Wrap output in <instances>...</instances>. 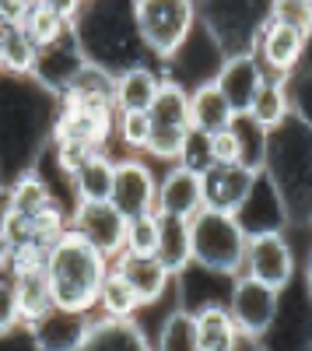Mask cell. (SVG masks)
<instances>
[{
	"label": "cell",
	"mask_w": 312,
	"mask_h": 351,
	"mask_svg": "<svg viewBox=\"0 0 312 351\" xmlns=\"http://www.w3.org/2000/svg\"><path fill=\"white\" fill-rule=\"evenodd\" d=\"M70 28L88 64H99L112 74L148 64V46L133 21V0H84Z\"/></svg>",
	"instance_id": "cell-1"
},
{
	"label": "cell",
	"mask_w": 312,
	"mask_h": 351,
	"mask_svg": "<svg viewBox=\"0 0 312 351\" xmlns=\"http://www.w3.org/2000/svg\"><path fill=\"white\" fill-rule=\"evenodd\" d=\"M109 256L95 250L88 239L74 232L70 225L46 253V281L53 291L56 309H74V313H95L99 309V288L109 271Z\"/></svg>",
	"instance_id": "cell-2"
},
{
	"label": "cell",
	"mask_w": 312,
	"mask_h": 351,
	"mask_svg": "<svg viewBox=\"0 0 312 351\" xmlns=\"http://www.w3.org/2000/svg\"><path fill=\"white\" fill-rule=\"evenodd\" d=\"M263 176L277 190L288 211V221L309 218L312 208V127L291 112L281 127L267 134Z\"/></svg>",
	"instance_id": "cell-3"
},
{
	"label": "cell",
	"mask_w": 312,
	"mask_h": 351,
	"mask_svg": "<svg viewBox=\"0 0 312 351\" xmlns=\"http://www.w3.org/2000/svg\"><path fill=\"white\" fill-rule=\"evenodd\" d=\"M190 243H193V267L218 274V278L242 274L249 232L235 215L200 208L190 218Z\"/></svg>",
	"instance_id": "cell-4"
},
{
	"label": "cell",
	"mask_w": 312,
	"mask_h": 351,
	"mask_svg": "<svg viewBox=\"0 0 312 351\" xmlns=\"http://www.w3.org/2000/svg\"><path fill=\"white\" fill-rule=\"evenodd\" d=\"M133 21L148 53L168 64L200 25L196 0H133Z\"/></svg>",
	"instance_id": "cell-5"
},
{
	"label": "cell",
	"mask_w": 312,
	"mask_h": 351,
	"mask_svg": "<svg viewBox=\"0 0 312 351\" xmlns=\"http://www.w3.org/2000/svg\"><path fill=\"white\" fill-rule=\"evenodd\" d=\"M196 4H200V25L224 56L252 53L263 25L270 21V0H196Z\"/></svg>",
	"instance_id": "cell-6"
},
{
	"label": "cell",
	"mask_w": 312,
	"mask_h": 351,
	"mask_svg": "<svg viewBox=\"0 0 312 351\" xmlns=\"http://www.w3.org/2000/svg\"><path fill=\"white\" fill-rule=\"evenodd\" d=\"M242 274H249L252 281H260L274 291H288L295 281V250L285 239V232L281 228L249 232Z\"/></svg>",
	"instance_id": "cell-7"
},
{
	"label": "cell",
	"mask_w": 312,
	"mask_h": 351,
	"mask_svg": "<svg viewBox=\"0 0 312 351\" xmlns=\"http://www.w3.org/2000/svg\"><path fill=\"white\" fill-rule=\"evenodd\" d=\"M281 295H285V291H274L260 281H252L249 274H235L232 285H229V295H224V306H229L239 330H249V334L263 337L277 319Z\"/></svg>",
	"instance_id": "cell-8"
},
{
	"label": "cell",
	"mask_w": 312,
	"mask_h": 351,
	"mask_svg": "<svg viewBox=\"0 0 312 351\" xmlns=\"http://www.w3.org/2000/svg\"><path fill=\"white\" fill-rule=\"evenodd\" d=\"M74 232H81L95 250H102L109 260L120 256L127 246V215L112 200H77L67 218Z\"/></svg>",
	"instance_id": "cell-9"
},
{
	"label": "cell",
	"mask_w": 312,
	"mask_h": 351,
	"mask_svg": "<svg viewBox=\"0 0 312 351\" xmlns=\"http://www.w3.org/2000/svg\"><path fill=\"white\" fill-rule=\"evenodd\" d=\"M109 200L127 215H151L158 211V176L140 155H123L116 158V172H112V193Z\"/></svg>",
	"instance_id": "cell-10"
},
{
	"label": "cell",
	"mask_w": 312,
	"mask_h": 351,
	"mask_svg": "<svg viewBox=\"0 0 312 351\" xmlns=\"http://www.w3.org/2000/svg\"><path fill=\"white\" fill-rule=\"evenodd\" d=\"M204 176V208H214V211H229V215H239L246 208V200L257 190L263 169H252L246 162H235V165H207L200 169Z\"/></svg>",
	"instance_id": "cell-11"
},
{
	"label": "cell",
	"mask_w": 312,
	"mask_h": 351,
	"mask_svg": "<svg viewBox=\"0 0 312 351\" xmlns=\"http://www.w3.org/2000/svg\"><path fill=\"white\" fill-rule=\"evenodd\" d=\"M309 32H298V28H285L277 21H267L263 32L257 39V60L263 64L267 74H281V77H291L295 71H302V60L309 56Z\"/></svg>",
	"instance_id": "cell-12"
},
{
	"label": "cell",
	"mask_w": 312,
	"mask_h": 351,
	"mask_svg": "<svg viewBox=\"0 0 312 351\" xmlns=\"http://www.w3.org/2000/svg\"><path fill=\"white\" fill-rule=\"evenodd\" d=\"M88 64V56L81 53V43H77V36H74V28L67 36H60L56 43H49V46H42L39 49V60H36V71H32V77L46 88L49 95H56L60 99L67 88H70V81L81 74V67Z\"/></svg>",
	"instance_id": "cell-13"
},
{
	"label": "cell",
	"mask_w": 312,
	"mask_h": 351,
	"mask_svg": "<svg viewBox=\"0 0 312 351\" xmlns=\"http://www.w3.org/2000/svg\"><path fill=\"white\" fill-rule=\"evenodd\" d=\"M204 208V176L186 162L168 165V172L158 180V215L172 218H193Z\"/></svg>",
	"instance_id": "cell-14"
},
{
	"label": "cell",
	"mask_w": 312,
	"mask_h": 351,
	"mask_svg": "<svg viewBox=\"0 0 312 351\" xmlns=\"http://www.w3.org/2000/svg\"><path fill=\"white\" fill-rule=\"evenodd\" d=\"M267 71L263 64L257 60V53H232V56H224L218 74H214V84L224 92V99L232 102V109L242 116L252 102V95L260 92V84H263Z\"/></svg>",
	"instance_id": "cell-15"
},
{
	"label": "cell",
	"mask_w": 312,
	"mask_h": 351,
	"mask_svg": "<svg viewBox=\"0 0 312 351\" xmlns=\"http://www.w3.org/2000/svg\"><path fill=\"white\" fill-rule=\"evenodd\" d=\"M77 351H155L151 337L137 319H116V316H92L88 334H84Z\"/></svg>",
	"instance_id": "cell-16"
},
{
	"label": "cell",
	"mask_w": 312,
	"mask_h": 351,
	"mask_svg": "<svg viewBox=\"0 0 312 351\" xmlns=\"http://www.w3.org/2000/svg\"><path fill=\"white\" fill-rule=\"evenodd\" d=\"M95 313H74V309H49L46 316H39L32 327V337L42 351H77L84 334H88Z\"/></svg>",
	"instance_id": "cell-17"
},
{
	"label": "cell",
	"mask_w": 312,
	"mask_h": 351,
	"mask_svg": "<svg viewBox=\"0 0 312 351\" xmlns=\"http://www.w3.org/2000/svg\"><path fill=\"white\" fill-rule=\"evenodd\" d=\"M112 267L130 281L140 306H155L168 291V285H172V274L165 271V263L158 256H140V253H127L123 250L120 256H112Z\"/></svg>",
	"instance_id": "cell-18"
},
{
	"label": "cell",
	"mask_w": 312,
	"mask_h": 351,
	"mask_svg": "<svg viewBox=\"0 0 312 351\" xmlns=\"http://www.w3.org/2000/svg\"><path fill=\"white\" fill-rule=\"evenodd\" d=\"M161 74L151 64H133L112 77V102L116 112H148L158 95Z\"/></svg>",
	"instance_id": "cell-19"
},
{
	"label": "cell",
	"mask_w": 312,
	"mask_h": 351,
	"mask_svg": "<svg viewBox=\"0 0 312 351\" xmlns=\"http://www.w3.org/2000/svg\"><path fill=\"white\" fill-rule=\"evenodd\" d=\"M235 109L232 102L224 99V92L214 84V81H204V84H196L190 88V123H193V134H218L224 127H232L235 123Z\"/></svg>",
	"instance_id": "cell-20"
},
{
	"label": "cell",
	"mask_w": 312,
	"mask_h": 351,
	"mask_svg": "<svg viewBox=\"0 0 312 351\" xmlns=\"http://www.w3.org/2000/svg\"><path fill=\"white\" fill-rule=\"evenodd\" d=\"M246 116L252 123H257L260 130H274L281 127L291 116V77H281V74H267L263 84H260V92L252 95Z\"/></svg>",
	"instance_id": "cell-21"
},
{
	"label": "cell",
	"mask_w": 312,
	"mask_h": 351,
	"mask_svg": "<svg viewBox=\"0 0 312 351\" xmlns=\"http://www.w3.org/2000/svg\"><path fill=\"white\" fill-rule=\"evenodd\" d=\"M155 256L165 263V271L179 278L193 267V243H190V221L172 218V215H158V250Z\"/></svg>",
	"instance_id": "cell-22"
},
{
	"label": "cell",
	"mask_w": 312,
	"mask_h": 351,
	"mask_svg": "<svg viewBox=\"0 0 312 351\" xmlns=\"http://www.w3.org/2000/svg\"><path fill=\"white\" fill-rule=\"evenodd\" d=\"M112 172L116 158L109 152H88L74 169H70V186L77 200H109L112 193Z\"/></svg>",
	"instance_id": "cell-23"
},
{
	"label": "cell",
	"mask_w": 312,
	"mask_h": 351,
	"mask_svg": "<svg viewBox=\"0 0 312 351\" xmlns=\"http://www.w3.org/2000/svg\"><path fill=\"white\" fill-rule=\"evenodd\" d=\"M0 56H4V74L11 77H32L39 46L25 32L21 21H0Z\"/></svg>",
	"instance_id": "cell-24"
},
{
	"label": "cell",
	"mask_w": 312,
	"mask_h": 351,
	"mask_svg": "<svg viewBox=\"0 0 312 351\" xmlns=\"http://www.w3.org/2000/svg\"><path fill=\"white\" fill-rule=\"evenodd\" d=\"M148 116H151V127L193 130V123H190V88L176 77H161L158 95H155Z\"/></svg>",
	"instance_id": "cell-25"
},
{
	"label": "cell",
	"mask_w": 312,
	"mask_h": 351,
	"mask_svg": "<svg viewBox=\"0 0 312 351\" xmlns=\"http://www.w3.org/2000/svg\"><path fill=\"white\" fill-rule=\"evenodd\" d=\"M11 274H14L21 324L32 327L39 316H46L53 309V291H49V281H46V267H25V271H11Z\"/></svg>",
	"instance_id": "cell-26"
},
{
	"label": "cell",
	"mask_w": 312,
	"mask_h": 351,
	"mask_svg": "<svg viewBox=\"0 0 312 351\" xmlns=\"http://www.w3.org/2000/svg\"><path fill=\"white\" fill-rule=\"evenodd\" d=\"M193 316H196V334H200V348L204 351H232V341H235L239 327H235L229 306L211 299L200 309H193Z\"/></svg>",
	"instance_id": "cell-27"
},
{
	"label": "cell",
	"mask_w": 312,
	"mask_h": 351,
	"mask_svg": "<svg viewBox=\"0 0 312 351\" xmlns=\"http://www.w3.org/2000/svg\"><path fill=\"white\" fill-rule=\"evenodd\" d=\"M155 351H204L200 334H196V316L190 306H176L165 313V319L158 324Z\"/></svg>",
	"instance_id": "cell-28"
},
{
	"label": "cell",
	"mask_w": 312,
	"mask_h": 351,
	"mask_svg": "<svg viewBox=\"0 0 312 351\" xmlns=\"http://www.w3.org/2000/svg\"><path fill=\"white\" fill-rule=\"evenodd\" d=\"M140 309H144V306H140V299H137V291L130 288V281L109 263V271L102 278V288H99V313L102 316H116V319H137Z\"/></svg>",
	"instance_id": "cell-29"
},
{
	"label": "cell",
	"mask_w": 312,
	"mask_h": 351,
	"mask_svg": "<svg viewBox=\"0 0 312 351\" xmlns=\"http://www.w3.org/2000/svg\"><path fill=\"white\" fill-rule=\"evenodd\" d=\"M21 25H25V32L32 36V43L39 49L70 32V18H64L56 8H49L46 0H32L28 11H25V18H21Z\"/></svg>",
	"instance_id": "cell-30"
},
{
	"label": "cell",
	"mask_w": 312,
	"mask_h": 351,
	"mask_svg": "<svg viewBox=\"0 0 312 351\" xmlns=\"http://www.w3.org/2000/svg\"><path fill=\"white\" fill-rule=\"evenodd\" d=\"M190 141H193V130L151 127V137H148L144 155H151V158H158V162H168V165H176V162H183V155H186V148H190Z\"/></svg>",
	"instance_id": "cell-31"
},
{
	"label": "cell",
	"mask_w": 312,
	"mask_h": 351,
	"mask_svg": "<svg viewBox=\"0 0 312 351\" xmlns=\"http://www.w3.org/2000/svg\"><path fill=\"white\" fill-rule=\"evenodd\" d=\"M151 137V116L148 112H116V141L127 155H144Z\"/></svg>",
	"instance_id": "cell-32"
},
{
	"label": "cell",
	"mask_w": 312,
	"mask_h": 351,
	"mask_svg": "<svg viewBox=\"0 0 312 351\" xmlns=\"http://www.w3.org/2000/svg\"><path fill=\"white\" fill-rule=\"evenodd\" d=\"M123 250L140 253V256H155V250H158V211L127 218V246Z\"/></svg>",
	"instance_id": "cell-33"
},
{
	"label": "cell",
	"mask_w": 312,
	"mask_h": 351,
	"mask_svg": "<svg viewBox=\"0 0 312 351\" xmlns=\"http://www.w3.org/2000/svg\"><path fill=\"white\" fill-rule=\"evenodd\" d=\"M204 148H207V162H214V165H235V162H242V141H239L235 127H224L218 134H207Z\"/></svg>",
	"instance_id": "cell-34"
},
{
	"label": "cell",
	"mask_w": 312,
	"mask_h": 351,
	"mask_svg": "<svg viewBox=\"0 0 312 351\" xmlns=\"http://www.w3.org/2000/svg\"><path fill=\"white\" fill-rule=\"evenodd\" d=\"M270 21L312 36V0H270Z\"/></svg>",
	"instance_id": "cell-35"
},
{
	"label": "cell",
	"mask_w": 312,
	"mask_h": 351,
	"mask_svg": "<svg viewBox=\"0 0 312 351\" xmlns=\"http://www.w3.org/2000/svg\"><path fill=\"white\" fill-rule=\"evenodd\" d=\"M21 327V309H18V291H14V274L0 271V334Z\"/></svg>",
	"instance_id": "cell-36"
},
{
	"label": "cell",
	"mask_w": 312,
	"mask_h": 351,
	"mask_svg": "<svg viewBox=\"0 0 312 351\" xmlns=\"http://www.w3.org/2000/svg\"><path fill=\"white\" fill-rule=\"evenodd\" d=\"M291 112L312 127V67H305L291 81Z\"/></svg>",
	"instance_id": "cell-37"
},
{
	"label": "cell",
	"mask_w": 312,
	"mask_h": 351,
	"mask_svg": "<svg viewBox=\"0 0 312 351\" xmlns=\"http://www.w3.org/2000/svg\"><path fill=\"white\" fill-rule=\"evenodd\" d=\"M0 351H42L32 337V330H28L25 324L8 330V334H0Z\"/></svg>",
	"instance_id": "cell-38"
},
{
	"label": "cell",
	"mask_w": 312,
	"mask_h": 351,
	"mask_svg": "<svg viewBox=\"0 0 312 351\" xmlns=\"http://www.w3.org/2000/svg\"><path fill=\"white\" fill-rule=\"evenodd\" d=\"M232 351H267V344H263V337H260V334H249V330H235Z\"/></svg>",
	"instance_id": "cell-39"
},
{
	"label": "cell",
	"mask_w": 312,
	"mask_h": 351,
	"mask_svg": "<svg viewBox=\"0 0 312 351\" xmlns=\"http://www.w3.org/2000/svg\"><path fill=\"white\" fill-rule=\"evenodd\" d=\"M11 260H14V243L4 232V225H0V271H11Z\"/></svg>",
	"instance_id": "cell-40"
},
{
	"label": "cell",
	"mask_w": 312,
	"mask_h": 351,
	"mask_svg": "<svg viewBox=\"0 0 312 351\" xmlns=\"http://www.w3.org/2000/svg\"><path fill=\"white\" fill-rule=\"evenodd\" d=\"M305 299L312 302V250H309V260H305Z\"/></svg>",
	"instance_id": "cell-41"
},
{
	"label": "cell",
	"mask_w": 312,
	"mask_h": 351,
	"mask_svg": "<svg viewBox=\"0 0 312 351\" xmlns=\"http://www.w3.org/2000/svg\"><path fill=\"white\" fill-rule=\"evenodd\" d=\"M4 186H8V180H4V169H0V197H4Z\"/></svg>",
	"instance_id": "cell-42"
},
{
	"label": "cell",
	"mask_w": 312,
	"mask_h": 351,
	"mask_svg": "<svg viewBox=\"0 0 312 351\" xmlns=\"http://www.w3.org/2000/svg\"><path fill=\"white\" fill-rule=\"evenodd\" d=\"M0 74H4V56H0Z\"/></svg>",
	"instance_id": "cell-43"
},
{
	"label": "cell",
	"mask_w": 312,
	"mask_h": 351,
	"mask_svg": "<svg viewBox=\"0 0 312 351\" xmlns=\"http://www.w3.org/2000/svg\"><path fill=\"white\" fill-rule=\"evenodd\" d=\"M309 228H312V208H309Z\"/></svg>",
	"instance_id": "cell-44"
}]
</instances>
